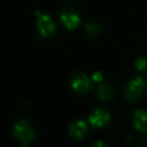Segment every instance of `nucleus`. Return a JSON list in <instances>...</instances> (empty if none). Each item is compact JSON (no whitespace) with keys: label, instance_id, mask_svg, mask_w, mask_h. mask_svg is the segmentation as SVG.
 I'll return each mask as SVG.
<instances>
[{"label":"nucleus","instance_id":"obj_1","mask_svg":"<svg viewBox=\"0 0 147 147\" xmlns=\"http://www.w3.org/2000/svg\"><path fill=\"white\" fill-rule=\"evenodd\" d=\"M145 88H146V80L141 76H134L125 83L124 94L127 100L133 101L142 94Z\"/></svg>","mask_w":147,"mask_h":147},{"label":"nucleus","instance_id":"obj_2","mask_svg":"<svg viewBox=\"0 0 147 147\" xmlns=\"http://www.w3.org/2000/svg\"><path fill=\"white\" fill-rule=\"evenodd\" d=\"M13 133L18 140L23 141L24 144H29L34 139V131L31 124L25 119H20L14 124Z\"/></svg>","mask_w":147,"mask_h":147},{"label":"nucleus","instance_id":"obj_3","mask_svg":"<svg viewBox=\"0 0 147 147\" xmlns=\"http://www.w3.org/2000/svg\"><path fill=\"white\" fill-rule=\"evenodd\" d=\"M37 17V30L41 37H47L55 31V23L48 14H42L39 9L36 10Z\"/></svg>","mask_w":147,"mask_h":147},{"label":"nucleus","instance_id":"obj_4","mask_svg":"<svg viewBox=\"0 0 147 147\" xmlns=\"http://www.w3.org/2000/svg\"><path fill=\"white\" fill-rule=\"evenodd\" d=\"M88 121L94 127H102L110 121V114L101 108L92 110L88 115Z\"/></svg>","mask_w":147,"mask_h":147},{"label":"nucleus","instance_id":"obj_5","mask_svg":"<svg viewBox=\"0 0 147 147\" xmlns=\"http://www.w3.org/2000/svg\"><path fill=\"white\" fill-rule=\"evenodd\" d=\"M70 85H71L72 90H75L76 92H84L91 87V80L85 74L76 72L71 77Z\"/></svg>","mask_w":147,"mask_h":147},{"label":"nucleus","instance_id":"obj_6","mask_svg":"<svg viewBox=\"0 0 147 147\" xmlns=\"http://www.w3.org/2000/svg\"><path fill=\"white\" fill-rule=\"evenodd\" d=\"M132 124L140 132H147V110L137 109L132 115Z\"/></svg>","mask_w":147,"mask_h":147},{"label":"nucleus","instance_id":"obj_7","mask_svg":"<svg viewBox=\"0 0 147 147\" xmlns=\"http://www.w3.org/2000/svg\"><path fill=\"white\" fill-rule=\"evenodd\" d=\"M69 133L75 139H83L87 133V124L83 119H78L70 124Z\"/></svg>","mask_w":147,"mask_h":147},{"label":"nucleus","instance_id":"obj_8","mask_svg":"<svg viewBox=\"0 0 147 147\" xmlns=\"http://www.w3.org/2000/svg\"><path fill=\"white\" fill-rule=\"evenodd\" d=\"M60 18L62 21V23L68 28V29H72L75 28L78 22H79V16L77 13L71 11V10H62L60 14Z\"/></svg>","mask_w":147,"mask_h":147},{"label":"nucleus","instance_id":"obj_9","mask_svg":"<svg viewBox=\"0 0 147 147\" xmlns=\"http://www.w3.org/2000/svg\"><path fill=\"white\" fill-rule=\"evenodd\" d=\"M98 96L101 100H110L114 96V90L113 86L109 83H101L98 86V91H96Z\"/></svg>","mask_w":147,"mask_h":147},{"label":"nucleus","instance_id":"obj_10","mask_svg":"<svg viewBox=\"0 0 147 147\" xmlns=\"http://www.w3.org/2000/svg\"><path fill=\"white\" fill-rule=\"evenodd\" d=\"M84 29H85V31H86L90 36L94 37V36L100 31V24H99V23H96V22L90 21V22H86V23H85Z\"/></svg>","mask_w":147,"mask_h":147},{"label":"nucleus","instance_id":"obj_11","mask_svg":"<svg viewBox=\"0 0 147 147\" xmlns=\"http://www.w3.org/2000/svg\"><path fill=\"white\" fill-rule=\"evenodd\" d=\"M134 65L138 70H144L146 67H147V59L144 57V56H139L134 61Z\"/></svg>","mask_w":147,"mask_h":147},{"label":"nucleus","instance_id":"obj_12","mask_svg":"<svg viewBox=\"0 0 147 147\" xmlns=\"http://www.w3.org/2000/svg\"><path fill=\"white\" fill-rule=\"evenodd\" d=\"M92 78L94 82H100L102 79V72L101 71H95L93 75H92Z\"/></svg>","mask_w":147,"mask_h":147},{"label":"nucleus","instance_id":"obj_13","mask_svg":"<svg viewBox=\"0 0 147 147\" xmlns=\"http://www.w3.org/2000/svg\"><path fill=\"white\" fill-rule=\"evenodd\" d=\"M137 147H147V139L146 138H142L138 141V146Z\"/></svg>","mask_w":147,"mask_h":147},{"label":"nucleus","instance_id":"obj_14","mask_svg":"<svg viewBox=\"0 0 147 147\" xmlns=\"http://www.w3.org/2000/svg\"><path fill=\"white\" fill-rule=\"evenodd\" d=\"M93 147H108L103 141H96L94 145H93Z\"/></svg>","mask_w":147,"mask_h":147}]
</instances>
